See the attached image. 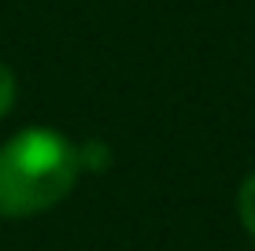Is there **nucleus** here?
Here are the masks:
<instances>
[{
  "instance_id": "obj_1",
  "label": "nucleus",
  "mask_w": 255,
  "mask_h": 251,
  "mask_svg": "<svg viewBox=\"0 0 255 251\" xmlns=\"http://www.w3.org/2000/svg\"><path fill=\"white\" fill-rule=\"evenodd\" d=\"M82 159L56 129H22L0 144V218H30L74 188Z\"/></svg>"
},
{
  "instance_id": "obj_2",
  "label": "nucleus",
  "mask_w": 255,
  "mask_h": 251,
  "mask_svg": "<svg viewBox=\"0 0 255 251\" xmlns=\"http://www.w3.org/2000/svg\"><path fill=\"white\" fill-rule=\"evenodd\" d=\"M237 211H241L244 229L255 237V174H248L241 181V192H237Z\"/></svg>"
},
{
  "instance_id": "obj_3",
  "label": "nucleus",
  "mask_w": 255,
  "mask_h": 251,
  "mask_svg": "<svg viewBox=\"0 0 255 251\" xmlns=\"http://www.w3.org/2000/svg\"><path fill=\"white\" fill-rule=\"evenodd\" d=\"M78 159H82V170H108L111 167V152L104 141H85L78 148Z\"/></svg>"
},
{
  "instance_id": "obj_4",
  "label": "nucleus",
  "mask_w": 255,
  "mask_h": 251,
  "mask_svg": "<svg viewBox=\"0 0 255 251\" xmlns=\"http://www.w3.org/2000/svg\"><path fill=\"white\" fill-rule=\"evenodd\" d=\"M11 103H15V78H11V71H7L4 63H0V118L11 111Z\"/></svg>"
}]
</instances>
